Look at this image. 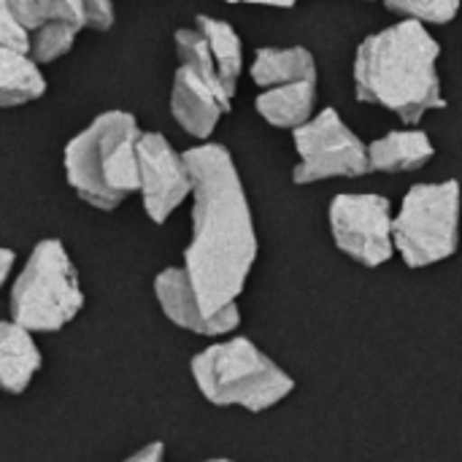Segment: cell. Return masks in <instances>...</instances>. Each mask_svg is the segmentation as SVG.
Listing matches in <instances>:
<instances>
[{"mask_svg":"<svg viewBox=\"0 0 462 462\" xmlns=\"http://www.w3.org/2000/svg\"><path fill=\"white\" fill-rule=\"evenodd\" d=\"M14 252L11 249H3L0 246V287L5 284V279H8V273H11V268H14Z\"/></svg>","mask_w":462,"mask_h":462,"instance_id":"d4e9b609","label":"cell"},{"mask_svg":"<svg viewBox=\"0 0 462 462\" xmlns=\"http://www.w3.org/2000/svg\"><path fill=\"white\" fill-rule=\"evenodd\" d=\"M8 5L30 32L49 22H70L76 27H87L81 0H8Z\"/></svg>","mask_w":462,"mask_h":462,"instance_id":"ac0fdd59","label":"cell"},{"mask_svg":"<svg viewBox=\"0 0 462 462\" xmlns=\"http://www.w3.org/2000/svg\"><path fill=\"white\" fill-rule=\"evenodd\" d=\"M43 357L32 333L22 325L0 322V390L22 395L41 371Z\"/></svg>","mask_w":462,"mask_h":462,"instance_id":"7c38bea8","label":"cell"},{"mask_svg":"<svg viewBox=\"0 0 462 462\" xmlns=\"http://www.w3.org/2000/svg\"><path fill=\"white\" fill-rule=\"evenodd\" d=\"M314 84L317 81H290V84L268 87L263 95H257L254 108L268 125L295 130L311 119V111L317 106Z\"/></svg>","mask_w":462,"mask_h":462,"instance_id":"4fadbf2b","label":"cell"},{"mask_svg":"<svg viewBox=\"0 0 462 462\" xmlns=\"http://www.w3.org/2000/svg\"><path fill=\"white\" fill-rule=\"evenodd\" d=\"M198 30L203 32L208 49H211V57L217 62V70H219V79L227 89V95L233 97L236 89H238V79H241V70H244V46H241V38L238 32L222 22V19H214V16H198L195 19Z\"/></svg>","mask_w":462,"mask_h":462,"instance_id":"e0dca14e","label":"cell"},{"mask_svg":"<svg viewBox=\"0 0 462 462\" xmlns=\"http://www.w3.org/2000/svg\"><path fill=\"white\" fill-rule=\"evenodd\" d=\"M192 176V238L184 273L206 314L236 306L257 260L252 208L230 152L203 143L184 152Z\"/></svg>","mask_w":462,"mask_h":462,"instance_id":"6da1fadb","label":"cell"},{"mask_svg":"<svg viewBox=\"0 0 462 462\" xmlns=\"http://www.w3.org/2000/svg\"><path fill=\"white\" fill-rule=\"evenodd\" d=\"M154 295H157L162 314L173 325L192 330L198 336H227L241 325L238 303L225 309L222 314H206L184 268H165L154 279Z\"/></svg>","mask_w":462,"mask_h":462,"instance_id":"30bf717a","label":"cell"},{"mask_svg":"<svg viewBox=\"0 0 462 462\" xmlns=\"http://www.w3.org/2000/svg\"><path fill=\"white\" fill-rule=\"evenodd\" d=\"M189 371L208 403L241 406L254 414L273 409L295 390V379L241 336L198 352Z\"/></svg>","mask_w":462,"mask_h":462,"instance_id":"277c9868","label":"cell"},{"mask_svg":"<svg viewBox=\"0 0 462 462\" xmlns=\"http://www.w3.org/2000/svg\"><path fill=\"white\" fill-rule=\"evenodd\" d=\"M0 46L30 54V30L11 11L8 0H0Z\"/></svg>","mask_w":462,"mask_h":462,"instance_id":"7402d4cb","label":"cell"},{"mask_svg":"<svg viewBox=\"0 0 462 462\" xmlns=\"http://www.w3.org/2000/svg\"><path fill=\"white\" fill-rule=\"evenodd\" d=\"M171 111L173 119L195 138H208L222 114L230 111V103L195 70L179 65L171 89Z\"/></svg>","mask_w":462,"mask_h":462,"instance_id":"8fae6325","label":"cell"},{"mask_svg":"<svg viewBox=\"0 0 462 462\" xmlns=\"http://www.w3.org/2000/svg\"><path fill=\"white\" fill-rule=\"evenodd\" d=\"M436 154L430 138L422 130H395L368 146L371 171H414Z\"/></svg>","mask_w":462,"mask_h":462,"instance_id":"5bb4252c","label":"cell"},{"mask_svg":"<svg viewBox=\"0 0 462 462\" xmlns=\"http://www.w3.org/2000/svg\"><path fill=\"white\" fill-rule=\"evenodd\" d=\"M462 192L455 179L414 184L393 222L395 249L409 268H428L449 260L460 246Z\"/></svg>","mask_w":462,"mask_h":462,"instance_id":"8992f818","label":"cell"},{"mask_svg":"<svg viewBox=\"0 0 462 462\" xmlns=\"http://www.w3.org/2000/svg\"><path fill=\"white\" fill-rule=\"evenodd\" d=\"M79 30L81 27H76L70 22H49V24L32 30L30 32V57L38 65L60 60L62 54H68L73 49Z\"/></svg>","mask_w":462,"mask_h":462,"instance_id":"ffe728a7","label":"cell"},{"mask_svg":"<svg viewBox=\"0 0 462 462\" xmlns=\"http://www.w3.org/2000/svg\"><path fill=\"white\" fill-rule=\"evenodd\" d=\"M439 54L441 46L417 19L368 35L355 54L357 100L382 106L406 125H417L430 108L447 106Z\"/></svg>","mask_w":462,"mask_h":462,"instance_id":"7a4b0ae2","label":"cell"},{"mask_svg":"<svg viewBox=\"0 0 462 462\" xmlns=\"http://www.w3.org/2000/svg\"><path fill=\"white\" fill-rule=\"evenodd\" d=\"M87 24L95 30H108L114 24V0H81Z\"/></svg>","mask_w":462,"mask_h":462,"instance_id":"603a6c76","label":"cell"},{"mask_svg":"<svg viewBox=\"0 0 462 462\" xmlns=\"http://www.w3.org/2000/svg\"><path fill=\"white\" fill-rule=\"evenodd\" d=\"M252 79L260 87H279L290 81H317L314 54L303 46L290 49H257L252 62Z\"/></svg>","mask_w":462,"mask_h":462,"instance_id":"9a60e30c","label":"cell"},{"mask_svg":"<svg viewBox=\"0 0 462 462\" xmlns=\"http://www.w3.org/2000/svg\"><path fill=\"white\" fill-rule=\"evenodd\" d=\"M384 5L409 19L433 24H447L460 11V0H384Z\"/></svg>","mask_w":462,"mask_h":462,"instance_id":"44dd1931","label":"cell"},{"mask_svg":"<svg viewBox=\"0 0 462 462\" xmlns=\"http://www.w3.org/2000/svg\"><path fill=\"white\" fill-rule=\"evenodd\" d=\"M46 92V79L38 62L16 49L0 46V108L38 100Z\"/></svg>","mask_w":462,"mask_h":462,"instance_id":"2e32d148","label":"cell"},{"mask_svg":"<svg viewBox=\"0 0 462 462\" xmlns=\"http://www.w3.org/2000/svg\"><path fill=\"white\" fill-rule=\"evenodd\" d=\"M162 457H165V447L160 441H154V444H146L143 449H138L133 457H127L125 462H162Z\"/></svg>","mask_w":462,"mask_h":462,"instance_id":"cb8c5ba5","label":"cell"},{"mask_svg":"<svg viewBox=\"0 0 462 462\" xmlns=\"http://www.w3.org/2000/svg\"><path fill=\"white\" fill-rule=\"evenodd\" d=\"M138 192L143 211L154 225H162L192 195V176L184 154L160 133H141L138 138Z\"/></svg>","mask_w":462,"mask_h":462,"instance_id":"9c48e42d","label":"cell"},{"mask_svg":"<svg viewBox=\"0 0 462 462\" xmlns=\"http://www.w3.org/2000/svg\"><path fill=\"white\" fill-rule=\"evenodd\" d=\"M203 462H233V460H225V457H214V460H203Z\"/></svg>","mask_w":462,"mask_h":462,"instance_id":"4316f807","label":"cell"},{"mask_svg":"<svg viewBox=\"0 0 462 462\" xmlns=\"http://www.w3.org/2000/svg\"><path fill=\"white\" fill-rule=\"evenodd\" d=\"M176 51H179V60H181V65H187L189 70H195L203 81H208L227 103H233V97L227 95V89H225V84H222V79H219V70H217V62H214V57H211V49H208V43H206V38H203V32L195 27V30H189V27H184V30H176Z\"/></svg>","mask_w":462,"mask_h":462,"instance_id":"d6986e66","label":"cell"},{"mask_svg":"<svg viewBox=\"0 0 462 462\" xmlns=\"http://www.w3.org/2000/svg\"><path fill=\"white\" fill-rule=\"evenodd\" d=\"M84 309L79 273L54 238L35 244L11 287V319L30 333H54L70 325Z\"/></svg>","mask_w":462,"mask_h":462,"instance_id":"5b68a950","label":"cell"},{"mask_svg":"<svg viewBox=\"0 0 462 462\" xmlns=\"http://www.w3.org/2000/svg\"><path fill=\"white\" fill-rule=\"evenodd\" d=\"M292 141L300 154V162L292 173L295 184H314L336 176H363L371 171L368 146L333 108H325L306 125L295 127Z\"/></svg>","mask_w":462,"mask_h":462,"instance_id":"52a82bcc","label":"cell"},{"mask_svg":"<svg viewBox=\"0 0 462 462\" xmlns=\"http://www.w3.org/2000/svg\"><path fill=\"white\" fill-rule=\"evenodd\" d=\"M225 3H254V5H276V8H292L298 0H225Z\"/></svg>","mask_w":462,"mask_h":462,"instance_id":"484cf974","label":"cell"},{"mask_svg":"<svg viewBox=\"0 0 462 462\" xmlns=\"http://www.w3.org/2000/svg\"><path fill=\"white\" fill-rule=\"evenodd\" d=\"M141 127L127 111L100 114L65 146V176L81 200L111 211L138 192Z\"/></svg>","mask_w":462,"mask_h":462,"instance_id":"3957f363","label":"cell"},{"mask_svg":"<svg viewBox=\"0 0 462 462\" xmlns=\"http://www.w3.org/2000/svg\"><path fill=\"white\" fill-rule=\"evenodd\" d=\"M330 233L336 246L349 254L355 263L376 268L393 260L395 238H393V206L382 195L360 192V195H338L330 203Z\"/></svg>","mask_w":462,"mask_h":462,"instance_id":"ba28073f","label":"cell"}]
</instances>
